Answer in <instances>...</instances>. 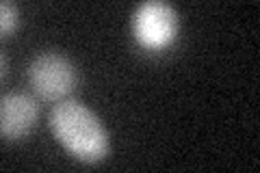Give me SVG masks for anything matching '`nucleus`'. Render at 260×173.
<instances>
[{
	"label": "nucleus",
	"instance_id": "f257e3e1",
	"mask_svg": "<svg viewBox=\"0 0 260 173\" xmlns=\"http://www.w3.org/2000/svg\"><path fill=\"white\" fill-rule=\"evenodd\" d=\"M52 134L74 158L100 162L111 152V136L100 117L78 100H61L48 115Z\"/></svg>",
	"mask_w": 260,
	"mask_h": 173
},
{
	"label": "nucleus",
	"instance_id": "f03ea898",
	"mask_svg": "<svg viewBox=\"0 0 260 173\" xmlns=\"http://www.w3.org/2000/svg\"><path fill=\"white\" fill-rule=\"evenodd\" d=\"M26 78L32 93L46 102L65 100L78 85L74 63L59 52H39L28 65Z\"/></svg>",
	"mask_w": 260,
	"mask_h": 173
},
{
	"label": "nucleus",
	"instance_id": "7ed1b4c3",
	"mask_svg": "<svg viewBox=\"0 0 260 173\" xmlns=\"http://www.w3.org/2000/svg\"><path fill=\"white\" fill-rule=\"evenodd\" d=\"M178 30H180L178 11L165 0H145L135 9L133 35L143 50H167L176 41Z\"/></svg>",
	"mask_w": 260,
	"mask_h": 173
},
{
	"label": "nucleus",
	"instance_id": "20e7f679",
	"mask_svg": "<svg viewBox=\"0 0 260 173\" xmlns=\"http://www.w3.org/2000/svg\"><path fill=\"white\" fill-rule=\"evenodd\" d=\"M39 119V104L32 95L15 91L0 100V134L5 141H20L28 136Z\"/></svg>",
	"mask_w": 260,
	"mask_h": 173
},
{
	"label": "nucleus",
	"instance_id": "39448f33",
	"mask_svg": "<svg viewBox=\"0 0 260 173\" xmlns=\"http://www.w3.org/2000/svg\"><path fill=\"white\" fill-rule=\"evenodd\" d=\"M18 24H20L18 7L11 0H3V5H0V32H3V37L13 35Z\"/></svg>",
	"mask_w": 260,
	"mask_h": 173
},
{
	"label": "nucleus",
	"instance_id": "423d86ee",
	"mask_svg": "<svg viewBox=\"0 0 260 173\" xmlns=\"http://www.w3.org/2000/svg\"><path fill=\"white\" fill-rule=\"evenodd\" d=\"M0 61H3V80L7 78V72H9V70H7V54L3 52V54H0Z\"/></svg>",
	"mask_w": 260,
	"mask_h": 173
}]
</instances>
